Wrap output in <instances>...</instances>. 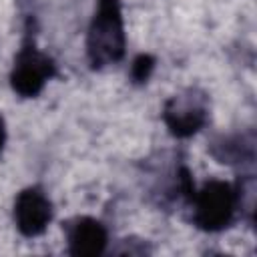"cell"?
I'll use <instances>...</instances> for the list:
<instances>
[{
    "label": "cell",
    "mask_w": 257,
    "mask_h": 257,
    "mask_svg": "<svg viewBox=\"0 0 257 257\" xmlns=\"http://www.w3.org/2000/svg\"><path fill=\"white\" fill-rule=\"evenodd\" d=\"M165 120L173 135L187 137L199 131V126L205 120V110L199 104L193 102H179L177 98L169 102L165 110Z\"/></svg>",
    "instance_id": "obj_6"
},
{
    "label": "cell",
    "mask_w": 257,
    "mask_h": 257,
    "mask_svg": "<svg viewBox=\"0 0 257 257\" xmlns=\"http://www.w3.org/2000/svg\"><path fill=\"white\" fill-rule=\"evenodd\" d=\"M106 245V231L94 219H80L70 231L72 255H100Z\"/></svg>",
    "instance_id": "obj_5"
},
{
    "label": "cell",
    "mask_w": 257,
    "mask_h": 257,
    "mask_svg": "<svg viewBox=\"0 0 257 257\" xmlns=\"http://www.w3.org/2000/svg\"><path fill=\"white\" fill-rule=\"evenodd\" d=\"M153 58L151 56H147V54H141L137 60H135V64H133V76L137 78V80H145L149 74H151V70H153Z\"/></svg>",
    "instance_id": "obj_7"
},
{
    "label": "cell",
    "mask_w": 257,
    "mask_h": 257,
    "mask_svg": "<svg viewBox=\"0 0 257 257\" xmlns=\"http://www.w3.org/2000/svg\"><path fill=\"white\" fill-rule=\"evenodd\" d=\"M233 209H235L233 189L227 183L211 181L197 195L195 221L205 231H217L231 221Z\"/></svg>",
    "instance_id": "obj_2"
},
{
    "label": "cell",
    "mask_w": 257,
    "mask_h": 257,
    "mask_svg": "<svg viewBox=\"0 0 257 257\" xmlns=\"http://www.w3.org/2000/svg\"><path fill=\"white\" fill-rule=\"evenodd\" d=\"M88 56L94 66L114 62L124 50L122 14L118 0H98L90 30H88Z\"/></svg>",
    "instance_id": "obj_1"
},
{
    "label": "cell",
    "mask_w": 257,
    "mask_h": 257,
    "mask_svg": "<svg viewBox=\"0 0 257 257\" xmlns=\"http://www.w3.org/2000/svg\"><path fill=\"white\" fill-rule=\"evenodd\" d=\"M14 217H16V225L18 229L28 235L34 237L38 233H42L52 217V209L48 199L36 191V189H26L18 195L16 199V207H14Z\"/></svg>",
    "instance_id": "obj_4"
},
{
    "label": "cell",
    "mask_w": 257,
    "mask_h": 257,
    "mask_svg": "<svg viewBox=\"0 0 257 257\" xmlns=\"http://www.w3.org/2000/svg\"><path fill=\"white\" fill-rule=\"evenodd\" d=\"M2 145H4V122L0 118V149H2Z\"/></svg>",
    "instance_id": "obj_8"
},
{
    "label": "cell",
    "mask_w": 257,
    "mask_h": 257,
    "mask_svg": "<svg viewBox=\"0 0 257 257\" xmlns=\"http://www.w3.org/2000/svg\"><path fill=\"white\" fill-rule=\"evenodd\" d=\"M54 64L48 56L38 52L32 46H26L14 64L12 70V86L22 96H34L42 90L44 82L52 76Z\"/></svg>",
    "instance_id": "obj_3"
}]
</instances>
